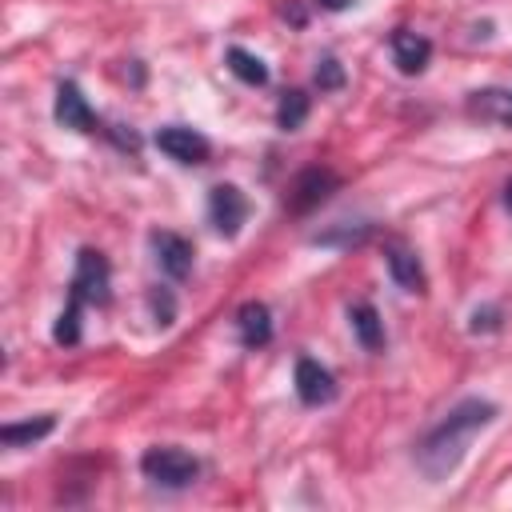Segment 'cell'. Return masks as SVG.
<instances>
[{
  "instance_id": "cell-1",
  "label": "cell",
  "mask_w": 512,
  "mask_h": 512,
  "mask_svg": "<svg viewBox=\"0 0 512 512\" xmlns=\"http://www.w3.org/2000/svg\"><path fill=\"white\" fill-rule=\"evenodd\" d=\"M496 420V404L492 400H480V396H468L460 400L416 448V464L428 480H444L448 472L460 468L468 444L476 440V432H484L488 424Z\"/></svg>"
},
{
  "instance_id": "cell-2",
  "label": "cell",
  "mask_w": 512,
  "mask_h": 512,
  "mask_svg": "<svg viewBox=\"0 0 512 512\" xmlns=\"http://www.w3.org/2000/svg\"><path fill=\"white\" fill-rule=\"evenodd\" d=\"M140 468H144L148 480H156V484H164V488H188V484L200 476L196 456L184 452V448H172V444L148 448V452L140 456Z\"/></svg>"
},
{
  "instance_id": "cell-3",
  "label": "cell",
  "mask_w": 512,
  "mask_h": 512,
  "mask_svg": "<svg viewBox=\"0 0 512 512\" xmlns=\"http://www.w3.org/2000/svg\"><path fill=\"white\" fill-rule=\"evenodd\" d=\"M68 296H76L84 304H108V296H112V268H108L104 252H96V248H80L76 252Z\"/></svg>"
},
{
  "instance_id": "cell-4",
  "label": "cell",
  "mask_w": 512,
  "mask_h": 512,
  "mask_svg": "<svg viewBox=\"0 0 512 512\" xmlns=\"http://www.w3.org/2000/svg\"><path fill=\"white\" fill-rule=\"evenodd\" d=\"M336 184H340V176H336L332 168H304V172L288 184L284 204H288V212L304 216V212H312L316 204H324V200L336 192Z\"/></svg>"
},
{
  "instance_id": "cell-5",
  "label": "cell",
  "mask_w": 512,
  "mask_h": 512,
  "mask_svg": "<svg viewBox=\"0 0 512 512\" xmlns=\"http://www.w3.org/2000/svg\"><path fill=\"white\" fill-rule=\"evenodd\" d=\"M208 220H212V228L220 232V236H236L240 228H244V220H248V200H244V192L236 188V184H212V192H208Z\"/></svg>"
},
{
  "instance_id": "cell-6",
  "label": "cell",
  "mask_w": 512,
  "mask_h": 512,
  "mask_svg": "<svg viewBox=\"0 0 512 512\" xmlns=\"http://www.w3.org/2000/svg\"><path fill=\"white\" fill-rule=\"evenodd\" d=\"M156 148L164 156H172L176 164H204L212 156V144L208 136H200L196 128H184V124H168L156 132Z\"/></svg>"
},
{
  "instance_id": "cell-7",
  "label": "cell",
  "mask_w": 512,
  "mask_h": 512,
  "mask_svg": "<svg viewBox=\"0 0 512 512\" xmlns=\"http://www.w3.org/2000/svg\"><path fill=\"white\" fill-rule=\"evenodd\" d=\"M296 396H300V404H308V408H320V404L336 400V380H332V372H328L320 360L300 356V360H296Z\"/></svg>"
},
{
  "instance_id": "cell-8",
  "label": "cell",
  "mask_w": 512,
  "mask_h": 512,
  "mask_svg": "<svg viewBox=\"0 0 512 512\" xmlns=\"http://www.w3.org/2000/svg\"><path fill=\"white\" fill-rule=\"evenodd\" d=\"M52 116H56V124L68 128V132H92V128H96V112H92V104L84 100V92H80L72 80H64V84L56 88V108H52Z\"/></svg>"
},
{
  "instance_id": "cell-9",
  "label": "cell",
  "mask_w": 512,
  "mask_h": 512,
  "mask_svg": "<svg viewBox=\"0 0 512 512\" xmlns=\"http://www.w3.org/2000/svg\"><path fill=\"white\" fill-rule=\"evenodd\" d=\"M388 48H392V60H396V68H400L404 76L424 72L428 60H432V40L420 36V32H412V28H396L392 40H388Z\"/></svg>"
},
{
  "instance_id": "cell-10",
  "label": "cell",
  "mask_w": 512,
  "mask_h": 512,
  "mask_svg": "<svg viewBox=\"0 0 512 512\" xmlns=\"http://www.w3.org/2000/svg\"><path fill=\"white\" fill-rule=\"evenodd\" d=\"M152 252H156V264H160L164 276L184 280L192 272V256L196 252H192V244L184 236H176V232H152Z\"/></svg>"
},
{
  "instance_id": "cell-11",
  "label": "cell",
  "mask_w": 512,
  "mask_h": 512,
  "mask_svg": "<svg viewBox=\"0 0 512 512\" xmlns=\"http://www.w3.org/2000/svg\"><path fill=\"white\" fill-rule=\"evenodd\" d=\"M236 328H240V344L244 348H264L272 340V312H268V304H260V300L240 304Z\"/></svg>"
},
{
  "instance_id": "cell-12",
  "label": "cell",
  "mask_w": 512,
  "mask_h": 512,
  "mask_svg": "<svg viewBox=\"0 0 512 512\" xmlns=\"http://www.w3.org/2000/svg\"><path fill=\"white\" fill-rule=\"evenodd\" d=\"M468 112L488 120V124H504L512 128V88H480L468 96Z\"/></svg>"
},
{
  "instance_id": "cell-13",
  "label": "cell",
  "mask_w": 512,
  "mask_h": 512,
  "mask_svg": "<svg viewBox=\"0 0 512 512\" xmlns=\"http://www.w3.org/2000/svg\"><path fill=\"white\" fill-rule=\"evenodd\" d=\"M384 260H388V272H392V280H396L404 292H424V268H420L416 252H408V248L392 244V248L384 252Z\"/></svg>"
},
{
  "instance_id": "cell-14",
  "label": "cell",
  "mask_w": 512,
  "mask_h": 512,
  "mask_svg": "<svg viewBox=\"0 0 512 512\" xmlns=\"http://www.w3.org/2000/svg\"><path fill=\"white\" fill-rule=\"evenodd\" d=\"M348 324H352L356 340H360L368 352H380V348H384V320H380V312H376L372 304H352V308H348Z\"/></svg>"
},
{
  "instance_id": "cell-15",
  "label": "cell",
  "mask_w": 512,
  "mask_h": 512,
  "mask_svg": "<svg viewBox=\"0 0 512 512\" xmlns=\"http://www.w3.org/2000/svg\"><path fill=\"white\" fill-rule=\"evenodd\" d=\"M224 60H228V68H232L236 80H244V84H252V88H264V84H268V64H264L256 52L232 44V48L224 52Z\"/></svg>"
},
{
  "instance_id": "cell-16",
  "label": "cell",
  "mask_w": 512,
  "mask_h": 512,
  "mask_svg": "<svg viewBox=\"0 0 512 512\" xmlns=\"http://www.w3.org/2000/svg\"><path fill=\"white\" fill-rule=\"evenodd\" d=\"M52 428H56V416H36V420H20V424H4L0 428V444L20 448V444H32V440H44Z\"/></svg>"
},
{
  "instance_id": "cell-17",
  "label": "cell",
  "mask_w": 512,
  "mask_h": 512,
  "mask_svg": "<svg viewBox=\"0 0 512 512\" xmlns=\"http://www.w3.org/2000/svg\"><path fill=\"white\" fill-rule=\"evenodd\" d=\"M304 120H308V92L288 88V92L280 96V104H276V124H280L284 132H296Z\"/></svg>"
},
{
  "instance_id": "cell-18",
  "label": "cell",
  "mask_w": 512,
  "mask_h": 512,
  "mask_svg": "<svg viewBox=\"0 0 512 512\" xmlns=\"http://www.w3.org/2000/svg\"><path fill=\"white\" fill-rule=\"evenodd\" d=\"M80 312H84V300L68 296V304H64V312L56 316V328H52V340L56 344H64V348L80 344Z\"/></svg>"
},
{
  "instance_id": "cell-19",
  "label": "cell",
  "mask_w": 512,
  "mask_h": 512,
  "mask_svg": "<svg viewBox=\"0 0 512 512\" xmlns=\"http://www.w3.org/2000/svg\"><path fill=\"white\" fill-rule=\"evenodd\" d=\"M316 84H320V92H336V88H344V68H340L336 56H324V60L316 64Z\"/></svg>"
},
{
  "instance_id": "cell-20",
  "label": "cell",
  "mask_w": 512,
  "mask_h": 512,
  "mask_svg": "<svg viewBox=\"0 0 512 512\" xmlns=\"http://www.w3.org/2000/svg\"><path fill=\"white\" fill-rule=\"evenodd\" d=\"M500 316H504V312H500L496 304H488V308H476L468 328H472V332H496V328H500Z\"/></svg>"
},
{
  "instance_id": "cell-21",
  "label": "cell",
  "mask_w": 512,
  "mask_h": 512,
  "mask_svg": "<svg viewBox=\"0 0 512 512\" xmlns=\"http://www.w3.org/2000/svg\"><path fill=\"white\" fill-rule=\"evenodd\" d=\"M148 300H152L156 324H172V316H176V304H172V296H168V292H152Z\"/></svg>"
},
{
  "instance_id": "cell-22",
  "label": "cell",
  "mask_w": 512,
  "mask_h": 512,
  "mask_svg": "<svg viewBox=\"0 0 512 512\" xmlns=\"http://www.w3.org/2000/svg\"><path fill=\"white\" fill-rule=\"evenodd\" d=\"M280 12H284V16H288V20H292V24H296V28H300V24H304V12H300V8H296V4H292V0H288V4H284V8H280Z\"/></svg>"
},
{
  "instance_id": "cell-23",
  "label": "cell",
  "mask_w": 512,
  "mask_h": 512,
  "mask_svg": "<svg viewBox=\"0 0 512 512\" xmlns=\"http://www.w3.org/2000/svg\"><path fill=\"white\" fill-rule=\"evenodd\" d=\"M320 8H328V12H344L348 4H356V0H316Z\"/></svg>"
},
{
  "instance_id": "cell-24",
  "label": "cell",
  "mask_w": 512,
  "mask_h": 512,
  "mask_svg": "<svg viewBox=\"0 0 512 512\" xmlns=\"http://www.w3.org/2000/svg\"><path fill=\"white\" fill-rule=\"evenodd\" d=\"M504 204H508V212H512V180H508V188H504Z\"/></svg>"
}]
</instances>
